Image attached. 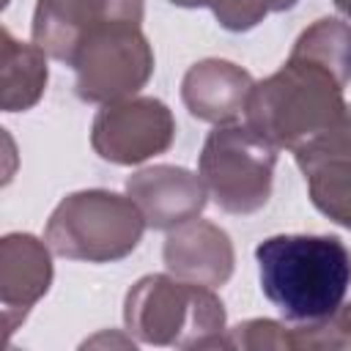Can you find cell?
<instances>
[{"instance_id":"obj_1","label":"cell","mask_w":351,"mask_h":351,"mask_svg":"<svg viewBox=\"0 0 351 351\" xmlns=\"http://www.w3.org/2000/svg\"><path fill=\"white\" fill-rule=\"evenodd\" d=\"M263 296L288 324L332 318L351 288V252L337 236L280 233L255 247Z\"/></svg>"},{"instance_id":"obj_2","label":"cell","mask_w":351,"mask_h":351,"mask_svg":"<svg viewBox=\"0 0 351 351\" xmlns=\"http://www.w3.org/2000/svg\"><path fill=\"white\" fill-rule=\"evenodd\" d=\"M343 85L324 66L288 55L285 66L252 85L247 126L277 148L296 151L346 112Z\"/></svg>"},{"instance_id":"obj_3","label":"cell","mask_w":351,"mask_h":351,"mask_svg":"<svg viewBox=\"0 0 351 351\" xmlns=\"http://www.w3.org/2000/svg\"><path fill=\"white\" fill-rule=\"evenodd\" d=\"M126 329L151 346L178 348H228L225 307L214 288L170 277H140L123 302Z\"/></svg>"},{"instance_id":"obj_4","label":"cell","mask_w":351,"mask_h":351,"mask_svg":"<svg viewBox=\"0 0 351 351\" xmlns=\"http://www.w3.org/2000/svg\"><path fill=\"white\" fill-rule=\"evenodd\" d=\"M148 228L140 206L110 189L66 195L44 230L49 250L69 261L112 263L132 255Z\"/></svg>"},{"instance_id":"obj_5","label":"cell","mask_w":351,"mask_h":351,"mask_svg":"<svg viewBox=\"0 0 351 351\" xmlns=\"http://www.w3.org/2000/svg\"><path fill=\"white\" fill-rule=\"evenodd\" d=\"M277 151L247 123H219L203 143L197 173L222 211L255 214L271 197Z\"/></svg>"},{"instance_id":"obj_6","label":"cell","mask_w":351,"mask_h":351,"mask_svg":"<svg viewBox=\"0 0 351 351\" xmlns=\"http://www.w3.org/2000/svg\"><path fill=\"white\" fill-rule=\"evenodd\" d=\"M71 66L77 96L88 104H110L145 88L154 74V49L140 22L112 19L88 33Z\"/></svg>"},{"instance_id":"obj_7","label":"cell","mask_w":351,"mask_h":351,"mask_svg":"<svg viewBox=\"0 0 351 351\" xmlns=\"http://www.w3.org/2000/svg\"><path fill=\"white\" fill-rule=\"evenodd\" d=\"M176 121L165 101L129 96L101 104L90 126L93 151L112 165H140L173 145Z\"/></svg>"},{"instance_id":"obj_8","label":"cell","mask_w":351,"mask_h":351,"mask_svg":"<svg viewBox=\"0 0 351 351\" xmlns=\"http://www.w3.org/2000/svg\"><path fill=\"white\" fill-rule=\"evenodd\" d=\"M313 206L351 230V104L343 118L293 151Z\"/></svg>"},{"instance_id":"obj_9","label":"cell","mask_w":351,"mask_h":351,"mask_svg":"<svg viewBox=\"0 0 351 351\" xmlns=\"http://www.w3.org/2000/svg\"><path fill=\"white\" fill-rule=\"evenodd\" d=\"M143 14L145 0H36L33 44L71 66L80 44L99 25L112 19L143 22Z\"/></svg>"},{"instance_id":"obj_10","label":"cell","mask_w":351,"mask_h":351,"mask_svg":"<svg viewBox=\"0 0 351 351\" xmlns=\"http://www.w3.org/2000/svg\"><path fill=\"white\" fill-rule=\"evenodd\" d=\"M126 195L140 206L148 228L173 230L206 208L208 189L200 173L176 165H151L126 178Z\"/></svg>"},{"instance_id":"obj_11","label":"cell","mask_w":351,"mask_h":351,"mask_svg":"<svg viewBox=\"0 0 351 351\" xmlns=\"http://www.w3.org/2000/svg\"><path fill=\"white\" fill-rule=\"evenodd\" d=\"M49 244L30 233H8L0 241V302L5 340L27 318L52 285Z\"/></svg>"},{"instance_id":"obj_12","label":"cell","mask_w":351,"mask_h":351,"mask_svg":"<svg viewBox=\"0 0 351 351\" xmlns=\"http://www.w3.org/2000/svg\"><path fill=\"white\" fill-rule=\"evenodd\" d=\"M162 258L170 274L206 288L225 285L236 263L230 236L206 219H189L173 228L165 239Z\"/></svg>"},{"instance_id":"obj_13","label":"cell","mask_w":351,"mask_h":351,"mask_svg":"<svg viewBox=\"0 0 351 351\" xmlns=\"http://www.w3.org/2000/svg\"><path fill=\"white\" fill-rule=\"evenodd\" d=\"M252 74L241 66L219 58H206L181 80V101L197 121L206 123H233L244 110L252 93Z\"/></svg>"},{"instance_id":"obj_14","label":"cell","mask_w":351,"mask_h":351,"mask_svg":"<svg viewBox=\"0 0 351 351\" xmlns=\"http://www.w3.org/2000/svg\"><path fill=\"white\" fill-rule=\"evenodd\" d=\"M47 52L38 44H25L0 30V107L5 112H25L44 96Z\"/></svg>"},{"instance_id":"obj_15","label":"cell","mask_w":351,"mask_h":351,"mask_svg":"<svg viewBox=\"0 0 351 351\" xmlns=\"http://www.w3.org/2000/svg\"><path fill=\"white\" fill-rule=\"evenodd\" d=\"M291 55L324 66L346 88L351 82V25L335 16H324L296 38Z\"/></svg>"},{"instance_id":"obj_16","label":"cell","mask_w":351,"mask_h":351,"mask_svg":"<svg viewBox=\"0 0 351 351\" xmlns=\"http://www.w3.org/2000/svg\"><path fill=\"white\" fill-rule=\"evenodd\" d=\"M228 348H250V351H269V348H291L288 324L271 318H252L233 329H228Z\"/></svg>"},{"instance_id":"obj_17","label":"cell","mask_w":351,"mask_h":351,"mask_svg":"<svg viewBox=\"0 0 351 351\" xmlns=\"http://www.w3.org/2000/svg\"><path fill=\"white\" fill-rule=\"evenodd\" d=\"M211 11L219 27L230 33H244L263 22L269 11H274V0H214Z\"/></svg>"},{"instance_id":"obj_18","label":"cell","mask_w":351,"mask_h":351,"mask_svg":"<svg viewBox=\"0 0 351 351\" xmlns=\"http://www.w3.org/2000/svg\"><path fill=\"white\" fill-rule=\"evenodd\" d=\"M335 326L340 329V335L346 340V348H351V304H343L335 313Z\"/></svg>"},{"instance_id":"obj_19","label":"cell","mask_w":351,"mask_h":351,"mask_svg":"<svg viewBox=\"0 0 351 351\" xmlns=\"http://www.w3.org/2000/svg\"><path fill=\"white\" fill-rule=\"evenodd\" d=\"M173 5H181V8H211L214 0H170Z\"/></svg>"},{"instance_id":"obj_20","label":"cell","mask_w":351,"mask_h":351,"mask_svg":"<svg viewBox=\"0 0 351 351\" xmlns=\"http://www.w3.org/2000/svg\"><path fill=\"white\" fill-rule=\"evenodd\" d=\"M332 3L337 5V11H340V14H346V16L351 19V0H332Z\"/></svg>"},{"instance_id":"obj_21","label":"cell","mask_w":351,"mask_h":351,"mask_svg":"<svg viewBox=\"0 0 351 351\" xmlns=\"http://www.w3.org/2000/svg\"><path fill=\"white\" fill-rule=\"evenodd\" d=\"M299 0H274V11H288V8H293Z\"/></svg>"},{"instance_id":"obj_22","label":"cell","mask_w":351,"mask_h":351,"mask_svg":"<svg viewBox=\"0 0 351 351\" xmlns=\"http://www.w3.org/2000/svg\"><path fill=\"white\" fill-rule=\"evenodd\" d=\"M8 3H11V0H3V5H8Z\"/></svg>"}]
</instances>
